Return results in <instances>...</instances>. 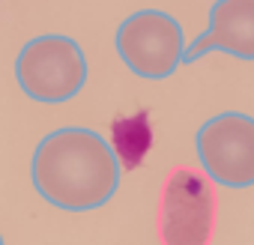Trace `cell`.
Listing matches in <instances>:
<instances>
[{
    "instance_id": "1",
    "label": "cell",
    "mask_w": 254,
    "mask_h": 245,
    "mask_svg": "<svg viewBox=\"0 0 254 245\" xmlns=\"http://www.w3.org/2000/svg\"><path fill=\"white\" fill-rule=\"evenodd\" d=\"M30 180L36 194L51 206L63 212H90L117 194L120 159L99 132L66 126L39 141Z\"/></svg>"
},
{
    "instance_id": "2",
    "label": "cell",
    "mask_w": 254,
    "mask_h": 245,
    "mask_svg": "<svg viewBox=\"0 0 254 245\" xmlns=\"http://www.w3.org/2000/svg\"><path fill=\"white\" fill-rule=\"evenodd\" d=\"M87 75L90 69L81 45L63 33L36 36L15 57V81L33 102H69L84 90Z\"/></svg>"
},
{
    "instance_id": "7",
    "label": "cell",
    "mask_w": 254,
    "mask_h": 245,
    "mask_svg": "<svg viewBox=\"0 0 254 245\" xmlns=\"http://www.w3.org/2000/svg\"><path fill=\"white\" fill-rule=\"evenodd\" d=\"M0 245H6V242H3V236H0Z\"/></svg>"
},
{
    "instance_id": "5",
    "label": "cell",
    "mask_w": 254,
    "mask_h": 245,
    "mask_svg": "<svg viewBox=\"0 0 254 245\" xmlns=\"http://www.w3.org/2000/svg\"><path fill=\"white\" fill-rule=\"evenodd\" d=\"M215 224V197L209 183L194 171H174L162 191V239L165 245H206Z\"/></svg>"
},
{
    "instance_id": "3",
    "label": "cell",
    "mask_w": 254,
    "mask_h": 245,
    "mask_svg": "<svg viewBox=\"0 0 254 245\" xmlns=\"http://www.w3.org/2000/svg\"><path fill=\"white\" fill-rule=\"evenodd\" d=\"M114 45L132 75L165 81L183 63L186 33L174 15L162 9H138L117 27Z\"/></svg>"
},
{
    "instance_id": "4",
    "label": "cell",
    "mask_w": 254,
    "mask_h": 245,
    "mask_svg": "<svg viewBox=\"0 0 254 245\" xmlns=\"http://www.w3.org/2000/svg\"><path fill=\"white\" fill-rule=\"evenodd\" d=\"M203 174L224 188L254 185V117L224 111L209 117L194 135Z\"/></svg>"
},
{
    "instance_id": "6",
    "label": "cell",
    "mask_w": 254,
    "mask_h": 245,
    "mask_svg": "<svg viewBox=\"0 0 254 245\" xmlns=\"http://www.w3.org/2000/svg\"><path fill=\"white\" fill-rule=\"evenodd\" d=\"M212 51L236 60H254V0H215L209 6L206 30L186 45L183 63H194Z\"/></svg>"
}]
</instances>
